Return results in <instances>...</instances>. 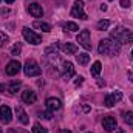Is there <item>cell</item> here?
<instances>
[{"label": "cell", "instance_id": "6da1fadb", "mask_svg": "<svg viewBox=\"0 0 133 133\" xmlns=\"http://www.w3.org/2000/svg\"><path fill=\"white\" fill-rule=\"evenodd\" d=\"M119 50H121V45H119V42L115 40L113 37L101 40L99 46H98L99 54H107V56H115V54L119 53Z\"/></svg>", "mask_w": 133, "mask_h": 133}, {"label": "cell", "instance_id": "7a4b0ae2", "mask_svg": "<svg viewBox=\"0 0 133 133\" xmlns=\"http://www.w3.org/2000/svg\"><path fill=\"white\" fill-rule=\"evenodd\" d=\"M111 37L119 43H133V31L125 30L122 26H116L111 33Z\"/></svg>", "mask_w": 133, "mask_h": 133}, {"label": "cell", "instance_id": "3957f363", "mask_svg": "<svg viewBox=\"0 0 133 133\" xmlns=\"http://www.w3.org/2000/svg\"><path fill=\"white\" fill-rule=\"evenodd\" d=\"M23 71H25V74H26L28 77H33V76H39V74L42 73V70H40L39 64H37V62H36L34 59H28V61L25 62Z\"/></svg>", "mask_w": 133, "mask_h": 133}, {"label": "cell", "instance_id": "277c9868", "mask_svg": "<svg viewBox=\"0 0 133 133\" xmlns=\"http://www.w3.org/2000/svg\"><path fill=\"white\" fill-rule=\"evenodd\" d=\"M71 16L76 17V19H81V20H87V14L84 11V2L81 0H76L74 5H73V9H71Z\"/></svg>", "mask_w": 133, "mask_h": 133}, {"label": "cell", "instance_id": "5b68a950", "mask_svg": "<svg viewBox=\"0 0 133 133\" xmlns=\"http://www.w3.org/2000/svg\"><path fill=\"white\" fill-rule=\"evenodd\" d=\"M22 34H23L25 40H26V42H30V43H33V45H39V43L42 42V37H40L39 34H36L33 30L26 28V26L22 30Z\"/></svg>", "mask_w": 133, "mask_h": 133}, {"label": "cell", "instance_id": "8992f818", "mask_svg": "<svg viewBox=\"0 0 133 133\" xmlns=\"http://www.w3.org/2000/svg\"><path fill=\"white\" fill-rule=\"evenodd\" d=\"M77 42L81 46H84L85 50H91V40H90V31L88 30H82L77 34Z\"/></svg>", "mask_w": 133, "mask_h": 133}, {"label": "cell", "instance_id": "52a82bcc", "mask_svg": "<svg viewBox=\"0 0 133 133\" xmlns=\"http://www.w3.org/2000/svg\"><path fill=\"white\" fill-rule=\"evenodd\" d=\"M121 99H122V93H121V91H113L111 95H107V96H105V99H104V105L108 107V108H111L116 102H119Z\"/></svg>", "mask_w": 133, "mask_h": 133}, {"label": "cell", "instance_id": "ba28073f", "mask_svg": "<svg viewBox=\"0 0 133 133\" xmlns=\"http://www.w3.org/2000/svg\"><path fill=\"white\" fill-rule=\"evenodd\" d=\"M116 118L115 116H111V115H105L104 118H102V127L107 130V132H111V130H115L116 129Z\"/></svg>", "mask_w": 133, "mask_h": 133}, {"label": "cell", "instance_id": "9c48e42d", "mask_svg": "<svg viewBox=\"0 0 133 133\" xmlns=\"http://www.w3.org/2000/svg\"><path fill=\"white\" fill-rule=\"evenodd\" d=\"M0 119L3 124H9L11 119H12V113H11V108L8 105H2L0 107Z\"/></svg>", "mask_w": 133, "mask_h": 133}, {"label": "cell", "instance_id": "30bf717a", "mask_svg": "<svg viewBox=\"0 0 133 133\" xmlns=\"http://www.w3.org/2000/svg\"><path fill=\"white\" fill-rule=\"evenodd\" d=\"M20 68H22V65H20L19 61H11V62H8L5 71H6L8 76H14V74H17V73L20 71Z\"/></svg>", "mask_w": 133, "mask_h": 133}, {"label": "cell", "instance_id": "8fae6325", "mask_svg": "<svg viewBox=\"0 0 133 133\" xmlns=\"http://www.w3.org/2000/svg\"><path fill=\"white\" fill-rule=\"evenodd\" d=\"M74 74V66L71 62H65L64 64V71H62V79L64 81H70Z\"/></svg>", "mask_w": 133, "mask_h": 133}, {"label": "cell", "instance_id": "7c38bea8", "mask_svg": "<svg viewBox=\"0 0 133 133\" xmlns=\"http://www.w3.org/2000/svg\"><path fill=\"white\" fill-rule=\"evenodd\" d=\"M61 107H62V102L57 98H48L46 99V108L50 111H57V110H61Z\"/></svg>", "mask_w": 133, "mask_h": 133}, {"label": "cell", "instance_id": "4fadbf2b", "mask_svg": "<svg viewBox=\"0 0 133 133\" xmlns=\"http://www.w3.org/2000/svg\"><path fill=\"white\" fill-rule=\"evenodd\" d=\"M28 12H30L33 17H42V16H43V9H42V6H40L39 3H31V5L28 6Z\"/></svg>", "mask_w": 133, "mask_h": 133}, {"label": "cell", "instance_id": "5bb4252c", "mask_svg": "<svg viewBox=\"0 0 133 133\" xmlns=\"http://www.w3.org/2000/svg\"><path fill=\"white\" fill-rule=\"evenodd\" d=\"M22 101L26 104H34L37 101V96L33 90H25V91H22Z\"/></svg>", "mask_w": 133, "mask_h": 133}, {"label": "cell", "instance_id": "9a60e30c", "mask_svg": "<svg viewBox=\"0 0 133 133\" xmlns=\"http://www.w3.org/2000/svg\"><path fill=\"white\" fill-rule=\"evenodd\" d=\"M16 113H17V118H19V121H20L22 124H28V122H30V118H28V115L25 113V110H23L22 107H17V108H16Z\"/></svg>", "mask_w": 133, "mask_h": 133}, {"label": "cell", "instance_id": "2e32d148", "mask_svg": "<svg viewBox=\"0 0 133 133\" xmlns=\"http://www.w3.org/2000/svg\"><path fill=\"white\" fill-rule=\"evenodd\" d=\"M76 61H77L79 65H87V64L90 62V54H87V53H79V54H76Z\"/></svg>", "mask_w": 133, "mask_h": 133}, {"label": "cell", "instance_id": "e0dca14e", "mask_svg": "<svg viewBox=\"0 0 133 133\" xmlns=\"http://www.w3.org/2000/svg\"><path fill=\"white\" fill-rule=\"evenodd\" d=\"M34 28H37V30H40V31H43V33H50L51 31V25L50 23H45V22H34Z\"/></svg>", "mask_w": 133, "mask_h": 133}, {"label": "cell", "instance_id": "ac0fdd59", "mask_svg": "<svg viewBox=\"0 0 133 133\" xmlns=\"http://www.w3.org/2000/svg\"><path fill=\"white\" fill-rule=\"evenodd\" d=\"M61 48L64 50V53H66V54H76L77 53V46L73 45V43H64V45H61Z\"/></svg>", "mask_w": 133, "mask_h": 133}, {"label": "cell", "instance_id": "d6986e66", "mask_svg": "<svg viewBox=\"0 0 133 133\" xmlns=\"http://www.w3.org/2000/svg\"><path fill=\"white\" fill-rule=\"evenodd\" d=\"M20 85H22V84H20L19 81H14V82H11V84L8 85V91H9L11 95H16V93L19 91V88H20Z\"/></svg>", "mask_w": 133, "mask_h": 133}, {"label": "cell", "instance_id": "ffe728a7", "mask_svg": "<svg viewBox=\"0 0 133 133\" xmlns=\"http://www.w3.org/2000/svg\"><path fill=\"white\" fill-rule=\"evenodd\" d=\"M62 26H64V30H65V31H66V30H68V31H79V26H77L74 22H65Z\"/></svg>", "mask_w": 133, "mask_h": 133}, {"label": "cell", "instance_id": "44dd1931", "mask_svg": "<svg viewBox=\"0 0 133 133\" xmlns=\"http://www.w3.org/2000/svg\"><path fill=\"white\" fill-rule=\"evenodd\" d=\"M101 70H102V64L98 61V62H95V64L91 65V74H93V76H99Z\"/></svg>", "mask_w": 133, "mask_h": 133}, {"label": "cell", "instance_id": "7402d4cb", "mask_svg": "<svg viewBox=\"0 0 133 133\" xmlns=\"http://www.w3.org/2000/svg\"><path fill=\"white\" fill-rule=\"evenodd\" d=\"M108 26H110V20H99L98 22V30L99 31H105V30H108Z\"/></svg>", "mask_w": 133, "mask_h": 133}, {"label": "cell", "instance_id": "603a6c76", "mask_svg": "<svg viewBox=\"0 0 133 133\" xmlns=\"http://www.w3.org/2000/svg\"><path fill=\"white\" fill-rule=\"evenodd\" d=\"M33 133H48V130H46L45 127H42L39 122H36L33 125Z\"/></svg>", "mask_w": 133, "mask_h": 133}, {"label": "cell", "instance_id": "cb8c5ba5", "mask_svg": "<svg viewBox=\"0 0 133 133\" xmlns=\"http://www.w3.org/2000/svg\"><path fill=\"white\" fill-rule=\"evenodd\" d=\"M124 121L129 125H133V111H125L124 113Z\"/></svg>", "mask_w": 133, "mask_h": 133}, {"label": "cell", "instance_id": "d4e9b609", "mask_svg": "<svg viewBox=\"0 0 133 133\" xmlns=\"http://www.w3.org/2000/svg\"><path fill=\"white\" fill-rule=\"evenodd\" d=\"M8 42H9V37H8L5 33H2V31H0V46H5Z\"/></svg>", "mask_w": 133, "mask_h": 133}, {"label": "cell", "instance_id": "484cf974", "mask_svg": "<svg viewBox=\"0 0 133 133\" xmlns=\"http://www.w3.org/2000/svg\"><path fill=\"white\" fill-rule=\"evenodd\" d=\"M20 51H22V46H20V43H17V45H14V46H12L11 54H12V56H17V54H20Z\"/></svg>", "mask_w": 133, "mask_h": 133}, {"label": "cell", "instance_id": "4316f807", "mask_svg": "<svg viewBox=\"0 0 133 133\" xmlns=\"http://www.w3.org/2000/svg\"><path fill=\"white\" fill-rule=\"evenodd\" d=\"M39 118H43V119H51V113H46V111H39Z\"/></svg>", "mask_w": 133, "mask_h": 133}, {"label": "cell", "instance_id": "83f0119b", "mask_svg": "<svg viewBox=\"0 0 133 133\" xmlns=\"http://www.w3.org/2000/svg\"><path fill=\"white\" fill-rule=\"evenodd\" d=\"M119 5H121L122 8H129L132 3H130V0H121V3H119Z\"/></svg>", "mask_w": 133, "mask_h": 133}, {"label": "cell", "instance_id": "f1b7e54d", "mask_svg": "<svg viewBox=\"0 0 133 133\" xmlns=\"http://www.w3.org/2000/svg\"><path fill=\"white\" fill-rule=\"evenodd\" d=\"M82 81H84V77H82V76H79V77H76V81H74V85H76V87H79V85L82 84Z\"/></svg>", "mask_w": 133, "mask_h": 133}, {"label": "cell", "instance_id": "f546056e", "mask_svg": "<svg viewBox=\"0 0 133 133\" xmlns=\"http://www.w3.org/2000/svg\"><path fill=\"white\" fill-rule=\"evenodd\" d=\"M101 11H107V5H102L101 6Z\"/></svg>", "mask_w": 133, "mask_h": 133}, {"label": "cell", "instance_id": "4dcf8cb0", "mask_svg": "<svg viewBox=\"0 0 133 133\" xmlns=\"http://www.w3.org/2000/svg\"><path fill=\"white\" fill-rule=\"evenodd\" d=\"M61 133H71V132H70V130H62Z\"/></svg>", "mask_w": 133, "mask_h": 133}, {"label": "cell", "instance_id": "1f68e13d", "mask_svg": "<svg viewBox=\"0 0 133 133\" xmlns=\"http://www.w3.org/2000/svg\"><path fill=\"white\" fill-rule=\"evenodd\" d=\"M5 2H6V3H12L14 0H5Z\"/></svg>", "mask_w": 133, "mask_h": 133}, {"label": "cell", "instance_id": "d6a6232c", "mask_svg": "<svg viewBox=\"0 0 133 133\" xmlns=\"http://www.w3.org/2000/svg\"><path fill=\"white\" fill-rule=\"evenodd\" d=\"M116 133H125V132H124V130H118Z\"/></svg>", "mask_w": 133, "mask_h": 133}, {"label": "cell", "instance_id": "836d02e7", "mask_svg": "<svg viewBox=\"0 0 133 133\" xmlns=\"http://www.w3.org/2000/svg\"><path fill=\"white\" fill-rule=\"evenodd\" d=\"M130 81H133V73H132V79H130Z\"/></svg>", "mask_w": 133, "mask_h": 133}, {"label": "cell", "instance_id": "e575fe53", "mask_svg": "<svg viewBox=\"0 0 133 133\" xmlns=\"http://www.w3.org/2000/svg\"><path fill=\"white\" fill-rule=\"evenodd\" d=\"M0 133H3V130H2V129H0Z\"/></svg>", "mask_w": 133, "mask_h": 133}, {"label": "cell", "instance_id": "d590c367", "mask_svg": "<svg viewBox=\"0 0 133 133\" xmlns=\"http://www.w3.org/2000/svg\"><path fill=\"white\" fill-rule=\"evenodd\" d=\"M130 99H132V101H133V95H132V98H130Z\"/></svg>", "mask_w": 133, "mask_h": 133}, {"label": "cell", "instance_id": "8d00e7d4", "mask_svg": "<svg viewBox=\"0 0 133 133\" xmlns=\"http://www.w3.org/2000/svg\"><path fill=\"white\" fill-rule=\"evenodd\" d=\"M132 59H133V51H132Z\"/></svg>", "mask_w": 133, "mask_h": 133}, {"label": "cell", "instance_id": "74e56055", "mask_svg": "<svg viewBox=\"0 0 133 133\" xmlns=\"http://www.w3.org/2000/svg\"><path fill=\"white\" fill-rule=\"evenodd\" d=\"M0 2H2V0H0Z\"/></svg>", "mask_w": 133, "mask_h": 133}]
</instances>
